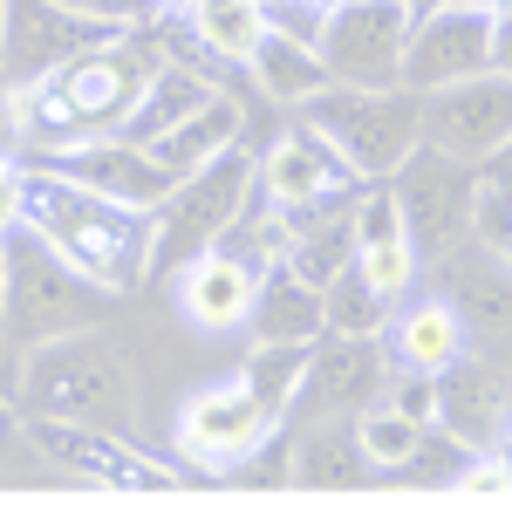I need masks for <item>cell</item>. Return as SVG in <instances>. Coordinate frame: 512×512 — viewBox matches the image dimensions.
Masks as SVG:
<instances>
[{"label":"cell","instance_id":"cell-1","mask_svg":"<svg viewBox=\"0 0 512 512\" xmlns=\"http://www.w3.org/2000/svg\"><path fill=\"white\" fill-rule=\"evenodd\" d=\"M164 48L151 28L137 35H117L103 48H89L76 62L48 69L35 82H7L14 96V130H21V158H55V151H76L89 137H117L144 82L158 76Z\"/></svg>","mask_w":512,"mask_h":512},{"label":"cell","instance_id":"cell-2","mask_svg":"<svg viewBox=\"0 0 512 512\" xmlns=\"http://www.w3.org/2000/svg\"><path fill=\"white\" fill-rule=\"evenodd\" d=\"M14 219L35 226L69 267L103 280L110 294H130L151 280V212L69 178L62 164L14 158Z\"/></svg>","mask_w":512,"mask_h":512},{"label":"cell","instance_id":"cell-3","mask_svg":"<svg viewBox=\"0 0 512 512\" xmlns=\"http://www.w3.org/2000/svg\"><path fill=\"white\" fill-rule=\"evenodd\" d=\"M117 294L103 280H89L82 267H69L35 226H7L0 233V328L7 342L28 355L35 342H55L69 328H96L110 321Z\"/></svg>","mask_w":512,"mask_h":512},{"label":"cell","instance_id":"cell-4","mask_svg":"<svg viewBox=\"0 0 512 512\" xmlns=\"http://www.w3.org/2000/svg\"><path fill=\"white\" fill-rule=\"evenodd\" d=\"M21 410H48V417H76V424H110L123 431L137 417V376L123 342L96 321V328H69L55 342H35L21 355Z\"/></svg>","mask_w":512,"mask_h":512},{"label":"cell","instance_id":"cell-5","mask_svg":"<svg viewBox=\"0 0 512 512\" xmlns=\"http://www.w3.org/2000/svg\"><path fill=\"white\" fill-rule=\"evenodd\" d=\"M253 198H260V144L239 137L205 171L178 178L171 198L151 212V280H178L198 253H212Z\"/></svg>","mask_w":512,"mask_h":512},{"label":"cell","instance_id":"cell-6","mask_svg":"<svg viewBox=\"0 0 512 512\" xmlns=\"http://www.w3.org/2000/svg\"><path fill=\"white\" fill-rule=\"evenodd\" d=\"M301 117L315 123L321 137L342 144V158L376 185V178H396V164L424 144V96L417 89H355V82H328L301 103Z\"/></svg>","mask_w":512,"mask_h":512},{"label":"cell","instance_id":"cell-7","mask_svg":"<svg viewBox=\"0 0 512 512\" xmlns=\"http://www.w3.org/2000/svg\"><path fill=\"white\" fill-rule=\"evenodd\" d=\"M21 437L35 444L48 465H62L69 478H89V485H117V492H178L185 485V472H171L164 458L137 451L110 424H76V417L21 410Z\"/></svg>","mask_w":512,"mask_h":512},{"label":"cell","instance_id":"cell-8","mask_svg":"<svg viewBox=\"0 0 512 512\" xmlns=\"http://www.w3.org/2000/svg\"><path fill=\"white\" fill-rule=\"evenodd\" d=\"M410 28H417V14L403 0H335V7H321V21H315V48L335 82L390 89V82H403Z\"/></svg>","mask_w":512,"mask_h":512},{"label":"cell","instance_id":"cell-9","mask_svg":"<svg viewBox=\"0 0 512 512\" xmlns=\"http://www.w3.org/2000/svg\"><path fill=\"white\" fill-rule=\"evenodd\" d=\"M396 198H403V226L417 239L424 260H444L451 246L472 239V205H478V164L451 158L437 144H417L396 164Z\"/></svg>","mask_w":512,"mask_h":512},{"label":"cell","instance_id":"cell-10","mask_svg":"<svg viewBox=\"0 0 512 512\" xmlns=\"http://www.w3.org/2000/svg\"><path fill=\"white\" fill-rule=\"evenodd\" d=\"M390 376H396V362H390L383 335H335V328H321L315 349H308V376H301V396H294V417L301 424H315V417H362L369 403H383Z\"/></svg>","mask_w":512,"mask_h":512},{"label":"cell","instance_id":"cell-11","mask_svg":"<svg viewBox=\"0 0 512 512\" xmlns=\"http://www.w3.org/2000/svg\"><path fill=\"white\" fill-rule=\"evenodd\" d=\"M123 28H103L62 0H7V21H0V82H35L62 62H76L89 48L117 41Z\"/></svg>","mask_w":512,"mask_h":512},{"label":"cell","instance_id":"cell-12","mask_svg":"<svg viewBox=\"0 0 512 512\" xmlns=\"http://www.w3.org/2000/svg\"><path fill=\"white\" fill-rule=\"evenodd\" d=\"M512 137V76L478 69L465 82L424 89V144L451 151L465 164H485Z\"/></svg>","mask_w":512,"mask_h":512},{"label":"cell","instance_id":"cell-13","mask_svg":"<svg viewBox=\"0 0 512 512\" xmlns=\"http://www.w3.org/2000/svg\"><path fill=\"white\" fill-rule=\"evenodd\" d=\"M492 69V7L485 0H444L431 14H417L410 55H403V89H444Z\"/></svg>","mask_w":512,"mask_h":512},{"label":"cell","instance_id":"cell-14","mask_svg":"<svg viewBox=\"0 0 512 512\" xmlns=\"http://www.w3.org/2000/svg\"><path fill=\"white\" fill-rule=\"evenodd\" d=\"M369 178L342 158L335 137H321L301 110H287V123L274 130V144L260 151V192L274 205H308V198H335V192H362Z\"/></svg>","mask_w":512,"mask_h":512},{"label":"cell","instance_id":"cell-15","mask_svg":"<svg viewBox=\"0 0 512 512\" xmlns=\"http://www.w3.org/2000/svg\"><path fill=\"white\" fill-rule=\"evenodd\" d=\"M274 424L280 417L246 390V376H233V383L198 390L192 403L178 410V451H185L192 465H205V472H226V465H239Z\"/></svg>","mask_w":512,"mask_h":512},{"label":"cell","instance_id":"cell-16","mask_svg":"<svg viewBox=\"0 0 512 512\" xmlns=\"http://www.w3.org/2000/svg\"><path fill=\"white\" fill-rule=\"evenodd\" d=\"M437 424L472 451H492L512 424V376L499 362H478L472 349L444 362L437 369Z\"/></svg>","mask_w":512,"mask_h":512},{"label":"cell","instance_id":"cell-17","mask_svg":"<svg viewBox=\"0 0 512 512\" xmlns=\"http://www.w3.org/2000/svg\"><path fill=\"white\" fill-rule=\"evenodd\" d=\"M355 267L376 280L383 301H403V294L417 287L424 253H417V239L403 226V198H396L390 178L362 185V198H355Z\"/></svg>","mask_w":512,"mask_h":512},{"label":"cell","instance_id":"cell-18","mask_svg":"<svg viewBox=\"0 0 512 512\" xmlns=\"http://www.w3.org/2000/svg\"><path fill=\"white\" fill-rule=\"evenodd\" d=\"M48 164H62L69 178H82V185H96V192L123 198V205H137V212H158L164 198H171V171L158 164V151L151 144H137V137H89V144H76V151H55Z\"/></svg>","mask_w":512,"mask_h":512},{"label":"cell","instance_id":"cell-19","mask_svg":"<svg viewBox=\"0 0 512 512\" xmlns=\"http://www.w3.org/2000/svg\"><path fill=\"white\" fill-rule=\"evenodd\" d=\"M437 294L458 301V315L472 335H512V253H492V246H451L437 260Z\"/></svg>","mask_w":512,"mask_h":512},{"label":"cell","instance_id":"cell-20","mask_svg":"<svg viewBox=\"0 0 512 512\" xmlns=\"http://www.w3.org/2000/svg\"><path fill=\"white\" fill-rule=\"evenodd\" d=\"M355 198L362 192L280 205V212H287V267H301L308 280H328V274L349 267L355 260Z\"/></svg>","mask_w":512,"mask_h":512},{"label":"cell","instance_id":"cell-21","mask_svg":"<svg viewBox=\"0 0 512 512\" xmlns=\"http://www.w3.org/2000/svg\"><path fill=\"white\" fill-rule=\"evenodd\" d=\"M383 342H390V362H396V369H444V362H458V355L472 349V328H465V315H458V301L424 294V301L390 308Z\"/></svg>","mask_w":512,"mask_h":512},{"label":"cell","instance_id":"cell-22","mask_svg":"<svg viewBox=\"0 0 512 512\" xmlns=\"http://www.w3.org/2000/svg\"><path fill=\"white\" fill-rule=\"evenodd\" d=\"M253 287H260V267H246L239 253L212 246V253H198L192 267L178 274V308L198 328H239L253 315Z\"/></svg>","mask_w":512,"mask_h":512},{"label":"cell","instance_id":"cell-23","mask_svg":"<svg viewBox=\"0 0 512 512\" xmlns=\"http://www.w3.org/2000/svg\"><path fill=\"white\" fill-rule=\"evenodd\" d=\"M253 342H315L321 328H328V308H321V280H308L301 267H287L274 260L260 287H253Z\"/></svg>","mask_w":512,"mask_h":512},{"label":"cell","instance_id":"cell-24","mask_svg":"<svg viewBox=\"0 0 512 512\" xmlns=\"http://www.w3.org/2000/svg\"><path fill=\"white\" fill-rule=\"evenodd\" d=\"M246 76H253V89L260 96H274L280 110H301L315 89H328V62H321L315 35H294V28H267V35L253 41V55H246Z\"/></svg>","mask_w":512,"mask_h":512},{"label":"cell","instance_id":"cell-25","mask_svg":"<svg viewBox=\"0 0 512 512\" xmlns=\"http://www.w3.org/2000/svg\"><path fill=\"white\" fill-rule=\"evenodd\" d=\"M212 96H226V82L205 76V69H192V62H178V55H164L158 76L144 82V96H137L130 123H123V137L151 144V137H164V130H178L185 117H198V110H205Z\"/></svg>","mask_w":512,"mask_h":512},{"label":"cell","instance_id":"cell-26","mask_svg":"<svg viewBox=\"0 0 512 512\" xmlns=\"http://www.w3.org/2000/svg\"><path fill=\"white\" fill-rule=\"evenodd\" d=\"M239 137H246L239 103L233 96H212L198 117H185L178 130H164V137H151V151H158V164L171 171V178H192V171H205L219 151H233Z\"/></svg>","mask_w":512,"mask_h":512},{"label":"cell","instance_id":"cell-27","mask_svg":"<svg viewBox=\"0 0 512 512\" xmlns=\"http://www.w3.org/2000/svg\"><path fill=\"white\" fill-rule=\"evenodd\" d=\"M369 472L376 465L355 437V417H315V424L294 431V478L301 485H355Z\"/></svg>","mask_w":512,"mask_h":512},{"label":"cell","instance_id":"cell-28","mask_svg":"<svg viewBox=\"0 0 512 512\" xmlns=\"http://www.w3.org/2000/svg\"><path fill=\"white\" fill-rule=\"evenodd\" d=\"M308 349H315V342H253V355L239 362L246 390L260 396L280 424L294 417V396H301V376H308Z\"/></svg>","mask_w":512,"mask_h":512},{"label":"cell","instance_id":"cell-29","mask_svg":"<svg viewBox=\"0 0 512 512\" xmlns=\"http://www.w3.org/2000/svg\"><path fill=\"white\" fill-rule=\"evenodd\" d=\"M321 308H328V328H335V335H383L396 301H383V294H376V280L349 260L342 274L321 280Z\"/></svg>","mask_w":512,"mask_h":512},{"label":"cell","instance_id":"cell-30","mask_svg":"<svg viewBox=\"0 0 512 512\" xmlns=\"http://www.w3.org/2000/svg\"><path fill=\"white\" fill-rule=\"evenodd\" d=\"M192 28L219 55H233V62H246L253 55V41L274 28V14H267V0H198L192 7Z\"/></svg>","mask_w":512,"mask_h":512},{"label":"cell","instance_id":"cell-31","mask_svg":"<svg viewBox=\"0 0 512 512\" xmlns=\"http://www.w3.org/2000/svg\"><path fill=\"white\" fill-rule=\"evenodd\" d=\"M424 417H410V410H396V403H369L362 417H355V437H362V451H369V465L376 472H403V458L424 444Z\"/></svg>","mask_w":512,"mask_h":512},{"label":"cell","instance_id":"cell-32","mask_svg":"<svg viewBox=\"0 0 512 512\" xmlns=\"http://www.w3.org/2000/svg\"><path fill=\"white\" fill-rule=\"evenodd\" d=\"M472 458H478L472 444H458L444 424H431V431H424V444L403 458V472H396V478H410V485H458V472H465Z\"/></svg>","mask_w":512,"mask_h":512},{"label":"cell","instance_id":"cell-33","mask_svg":"<svg viewBox=\"0 0 512 512\" xmlns=\"http://www.w3.org/2000/svg\"><path fill=\"white\" fill-rule=\"evenodd\" d=\"M233 478H239V485H287V478H294V431L274 424V431L233 465Z\"/></svg>","mask_w":512,"mask_h":512},{"label":"cell","instance_id":"cell-34","mask_svg":"<svg viewBox=\"0 0 512 512\" xmlns=\"http://www.w3.org/2000/svg\"><path fill=\"white\" fill-rule=\"evenodd\" d=\"M472 239L492 253H512V192L478 178V205H472Z\"/></svg>","mask_w":512,"mask_h":512},{"label":"cell","instance_id":"cell-35","mask_svg":"<svg viewBox=\"0 0 512 512\" xmlns=\"http://www.w3.org/2000/svg\"><path fill=\"white\" fill-rule=\"evenodd\" d=\"M451 492H458V499H512V472L499 465V451H478L472 465L458 472Z\"/></svg>","mask_w":512,"mask_h":512},{"label":"cell","instance_id":"cell-36","mask_svg":"<svg viewBox=\"0 0 512 512\" xmlns=\"http://www.w3.org/2000/svg\"><path fill=\"white\" fill-rule=\"evenodd\" d=\"M62 7H76V14L103 21V28H144V21H158V14H164L158 0H62Z\"/></svg>","mask_w":512,"mask_h":512},{"label":"cell","instance_id":"cell-37","mask_svg":"<svg viewBox=\"0 0 512 512\" xmlns=\"http://www.w3.org/2000/svg\"><path fill=\"white\" fill-rule=\"evenodd\" d=\"M492 69L512 76V7H506V14H492Z\"/></svg>","mask_w":512,"mask_h":512},{"label":"cell","instance_id":"cell-38","mask_svg":"<svg viewBox=\"0 0 512 512\" xmlns=\"http://www.w3.org/2000/svg\"><path fill=\"white\" fill-rule=\"evenodd\" d=\"M478 178H485V185H499V192H512V137H506V144H499L485 164H478Z\"/></svg>","mask_w":512,"mask_h":512},{"label":"cell","instance_id":"cell-39","mask_svg":"<svg viewBox=\"0 0 512 512\" xmlns=\"http://www.w3.org/2000/svg\"><path fill=\"white\" fill-rule=\"evenodd\" d=\"M0 396H21V349L7 342V328H0Z\"/></svg>","mask_w":512,"mask_h":512},{"label":"cell","instance_id":"cell-40","mask_svg":"<svg viewBox=\"0 0 512 512\" xmlns=\"http://www.w3.org/2000/svg\"><path fill=\"white\" fill-rule=\"evenodd\" d=\"M492 451H499V465H506V472H512V424H506V437H499Z\"/></svg>","mask_w":512,"mask_h":512},{"label":"cell","instance_id":"cell-41","mask_svg":"<svg viewBox=\"0 0 512 512\" xmlns=\"http://www.w3.org/2000/svg\"><path fill=\"white\" fill-rule=\"evenodd\" d=\"M158 7H164V14H192L198 0H158Z\"/></svg>","mask_w":512,"mask_h":512},{"label":"cell","instance_id":"cell-42","mask_svg":"<svg viewBox=\"0 0 512 512\" xmlns=\"http://www.w3.org/2000/svg\"><path fill=\"white\" fill-rule=\"evenodd\" d=\"M403 7H410V14H431V7H444V0H403Z\"/></svg>","mask_w":512,"mask_h":512},{"label":"cell","instance_id":"cell-43","mask_svg":"<svg viewBox=\"0 0 512 512\" xmlns=\"http://www.w3.org/2000/svg\"><path fill=\"white\" fill-rule=\"evenodd\" d=\"M294 7H308V14H321V7H335V0H294Z\"/></svg>","mask_w":512,"mask_h":512},{"label":"cell","instance_id":"cell-44","mask_svg":"<svg viewBox=\"0 0 512 512\" xmlns=\"http://www.w3.org/2000/svg\"><path fill=\"white\" fill-rule=\"evenodd\" d=\"M485 7H492V14H506V7H512V0H485Z\"/></svg>","mask_w":512,"mask_h":512},{"label":"cell","instance_id":"cell-45","mask_svg":"<svg viewBox=\"0 0 512 512\" xmlns=\"http://www.w3.org/2000/svg\"><path fill=\"white\" fill-rule=\"evenodd\" d=\"M0 21H7V0H0Z\"/></svg>","mask_w":512,"mask_h":512},{"label":"cell","instance_id":"cell-46","mask_svg":"<svg viewBox=\"0 0 512 512\" xmlns=\"http://www.w3.org/2000/svg\"><path fill=\"white\" fill-rule=\"evenodd\" d=\"M267 7H274V0H267Z\"/></svg>","mask_w":512,"mask_h":512}]
</instances>
